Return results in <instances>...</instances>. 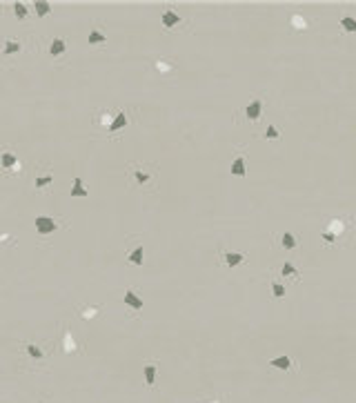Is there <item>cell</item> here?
Here are the masks:
<instances>
[{"label":"cell","mask_w":356,"mask_h":403,"mask_svg":"<svg viewBox=\"0 0 356 403\" xmlns=\"http://www.w3.org/2000/svg\"><path fill=\"white\" fill-rule=\"evenodd\" d=\"M205 403H223V399H218V396H216V399H211V401H205Z\"/></svg>","instance_id":"836d02e7"},{"label":"cell","mask_w":356,"mask_h":403,"mask_svg":"<svg viewBox=\"0 0 356 403\" xmlns=\"http://www.w3.org/2000/svg\"><path fill=\"white\" fill-rule=\"evenodd\" d=\"M127 125H129V118H127V111H118V114H116V118H114V123H111V127H109V134L120 132L122 127H127Z\"/></svg>","instance_id":"4fadbf2b"},{"label":"cell","mask_w":356,"mask_h":403,"mask_svg":"<svg viewBox=\"0 0 356 403\" xmlns=\"http://www.w3.org/2000/svg\"><path fill=\"white\" fill-rule=\"evenodd\" d=\"M114 118H116V116H111L109 109H100L98 114H96V123H98L100 127H105L107 132H109V127H111V123H114Z\"/></svg>","instance_id":"2e32d148"},{"label":"cell","mask_w":356,"mask_h":403,"mask_svg":"<svg viewBox=\"0 0 356 403\" xmlns=\"http://www.w3.org/2000/svg\"><path fill=\"white\" fill-rule=\"evenodd\" d=\"M272 294H274L278 301H281V299H285V296H287L285 285H283L281 281H272Z\"/></svg>","instance_id":"83f0119b"},{"label":"cell","mask_w":356,"mask_h":403,"mask_svg":"<svg viewBox=\"0 0 356 403\" xmlns=\"http://www.w3.org/2000/svg\"><path fill=\"white\" fill-rule=\"evenodd\" d=\"M143 256H145V248L143 245H136V248L127 254V261H129L131 265H143Z\"/></svg>","instance_id":"ac0fdd59"},{"label":"cell","mask_w":356,"mask_h":403,"mask_svg":"<svg viewBox=\"0 0 356 403\" xmlns=\"http://www.w3.org/2000/svg\"><path fill=\"white\" fill-rule=\"evenodd\" d=\"M25 350H27V354H29V359H33V361H40V359H45V352L38 348L36 343H27L25 345Z\"/></svg>","instance_id":"cb8c5ba5"},{"label":"cell","mask_w":356,"mask_h":403,"mask_svg":"<svg viewBox=\"0 0 356 403\" xmlns=\"http://www.w3.org/2000/svg\"><path fill=\"white\" fill-rule=\"evenodd\" d=\"M230 174L232 176H247V158H245V154H238L236 158H234V163L230 165Z\"/></svg>","instance_id":"ba28073f"},{"label":"cell","mask_w":356,"mask_h":403,"mask_svg":"<svg viewBox=\"0 0 356 403\" xmlns=\"http://www.w3.org/2000/svg\"><path fill=\"white\" fill-rule=\"evenodd\" d=\"M341 27L347 33H356V18H354V16H343V18H341Z\"/></svg>","instance_id":"4316f807"},{"label":"cell","mask_w":356,"mask_h":403,"mask_svg":"<svg viewBox=\"0 0 356 403\" xmlns=\"http://www.w3.org/2000/svg\"><path fill=\"white\" fill-rule=\"evenodd\" d=\"M265 138H267V141H278V138H281V132H278L274 125H267V130H265Z\"/></svg>","instance_id":"4dcf8cb0"},{"label":"cell","mask_w":356,"mask_h":403,"mask_svg":"<svg viewBox=\"0 0 356 403\" xmlns=\"http://www.w3.org/2000/svg\"><path fill=\"white\" fill-rule=\"evenodd\" d=\"M270 366L281 372H292L294 368H296V363H294V359L289 354H278L274 359H270Z\"/></svg>","instance_id":"52a82bcc"},{"label":"cell","mask_w":356,"mask_h":403,"mask_svg":"<svg viewBox=\"0 0 356 403\" xmlns=\"http://www.w3.org/2000/svg\"><path fill=\"white\" fill-rule=\"evenodd\" d=\"M87 43L89 45H105V43H107V36H105L103 31H98V29H92V31H89V36H87Z\"/></svg>","instance_id":"603a6c76"},{"label":"cell","mask_w":356,"mask_h":403,"mask_svg":"<svg viewBox=\"0 0 356 403\" xmlns=\"http://www.w3.org/2000/svg\"><path fill=\"white\" fill-rule=\"evenodd\" d=\"M33 225H36V229H38V234H40V236H49V234H54L56 229H58V221L52 218V216H36Z\"/></svg>","instance_id":"3957f363"},{"label":"cell","mask_w":356,"mask_h":403,"mask_svg":"<svg viewBox=\"0 0 356 403\" xmlns=\"http://www.w3.org/2000/svg\"><path fill=\"white\" fill-rule=\"evenodd\" d=\"M220 259H223V263H225L227 267H236V265H243V263L247 261V254H243V252H234V250H223Z\"/></svg>","instance_id":"8992f818"},{"label":"cell","mask_w":356,"mask_h":403,"mask_svg":"<svg viewBox=\"0 0 356 403\" xmlns=\"http://www.w3.org/2000/svg\"><path fill=\"white\" fill-rule=\"evenodd\" d=\"M33 9H36V14L40 16V18H45V16H49V11H52V3H47V0H36Z\"/></svg>","instance_id":"7402d4cb"},{"label":"cell","mask_w":356,"mask_h":403,"mask_svg":"<svg viewBox=\"0 0 356 403\" xmlns=\"http://www.w3.org/2000/svg\"><path fill=\"white\" fill-rule=\"evenodd\" d=\"M323 240H325V243H334V240H336V236H332L330 232H323Z\"/></svg>","instance_id":"1f68e13d"},{"label":"cell","mask_w":356,"mask_h":403,"mask_svg":"<svg viewBox=\"0 0 356 403\" xmlns=\"http://www.w3.org/2000/svg\"><path fill=\"white\" fill-rule=\"evenodd\" d=\"M349 225H352V218H347V216H332L330 221H327V225H325V232H330L332 236H345L347 234V229H349Z\"/></svg>","instance_id":"6da1fadb"},{"label":"cell","mask_w":356,"mask_h":403,"mask_svg":"<svg viewBox=\"0 0 356 403\" xmlns=\"http://www.w3.org/2000/svg\"><path fill=\"white\" fill-rule=\"evenodd\" d=\"M67 52V43L63 41V38H54L52 45H49V56L52 58H58V56H63Z\"/></svg>","instance_id":"5bb4252c"},{"label":"cell","mask_w":356,"mask_h":403,"mask_svg":"<svg viewBox=\"0 0 356 403\" xmlns=\"http://www.w3.org/2000/svg\"><path fill=\"white\" fill-rule=\"evenodd\" d=\"M289 25H292V29H296V31H307L309 29V20L305 18L303 14H292L289 16Z\"/></svg>","instance_id":"8fae6325"},{"label":"cell","mask_w":356,"mask_h":403,"mask_svg":"<svg viewBox=\"0 0 356 403\" xmlns=\"http://www.w3.org/2000/svg\"><path fill=\"white\" fill-rule=\"evenodd\" d=\"M71 196H78V198H82V196H89V192H87V187H85V183H82V178L80 176H76L74 178V183H71Z\"/></svg>","instance_id":"9a60e30c"},{"label":"cell","mask_w":356,"mask_h":403,"mask_svg":"<svg viewBox=\"0 0 356 403\" xmlns=\"http://www.w3.org/2000/svg\"><path fill=\"white\" fill-rule=\"evenodd\" d=\"M260 114H263V100H260V98H254L252 103H247V105L243 107V116H245V118H247L249 123L258 120Z\"/></svg>","instance_id":"5b68a950"},{"label":"cell","mask_w":356,"mask_h":403,"mask_svg":"<svg viewBox=\"0 0 356 403\" xmlns=\"http://www.w3.org/2000/svg\"><path fill=\"white\" fill-rule=\"evenodd\" d=\"M16 52H22V43L20 41H14V38H7L5 45H3V54L5 56H11V54H16Z\"/></svg>","instance_id":"ffe728a7"},{"label":"cell","mask_w":356,"mask_h":403,"mask_svg":"<svg viewBox=\"0 0 356 403\" xmlns=\"http://www.w3.org/2000/svg\"><path fill=\"white\" fill-rule=\"evenodd\" d=\"M98 310H100V305H82L80 307V318L82 321H92V318L98 314Z\"/></svg>","instance_id":"44dd1931"},{"label":"cell","mask_w":356,"mask_h":403,"mask_svg":"<svg viewBox=\"0 0 356 403\" xmlns=\"http://www.w3.org/2000/svg\"><path fill=\"white\" fill-rule=\"evenodd\" d=\"M156 372H158V368H156L154 363H147V366L143 368L145 383H147V388H154V385H156Z\"/></svg>","instance_id":"e0dca14e"},{"label":"cell","mask_w":356,"mask_h":403,"mask_svg":"<svg viewBox=\"0 0 356 403\" xmlns=\"http://www.w3.org/2000/svg\"><path fill=\"white\" fill-rule=\"evenodd\" d=\"M154 69L158 71V74L167 76V74H171V71H174V65H171L169 60H165V58H156L154 60Z\"/></svg>","instance_id":"d6986e66"},{"label":"cell","mask_w":356,"mask_h":403,"mask_svg":"<svg viewBox=\"0 0 356 403\" xmlns=\"http://www.w3.org/2000/svg\"><path fill=\"white\" fill-rule=\"evenodd\" d=\"M131 176H134V181H136V185H147L149 181H152V174H149V172H145V170H141V167L138 165H131Z\"/></svg>","instance_id":"7c38bea8"},{"label":"cell","mask_w":356,"mask_h":403,"mask_svg":"<svg viewBox=\"0 0 356 403\" xmlns=\"http://www.w3.org/2000/svg\"><path fill=\"white\" fill-rule=\"evenodd\" d=\"M52 183H54V176L49 174V172H47V174H42V176H36V178H33V187H36V189L49 187Z\"/></svg>","instance_id":"d4e9b609"},{"label":"cell","mask_w":356,"mask_h":403,"mask_svg":"<svg viewBox=\"0 0 356 403\" xmlns=\"http://www.w3.org/2000/svg\"><path fill=\"white\" fill-rule=\"evenodd\" d=\"M281 245L285 250H294V248H296V236H294L292 232H283L281 234Z\"/></svg>","instance_id":"484cf974"},{"label":"cell","mask_w":356,"mask_h":403,"mask_svg":"<svg viewBox=\"0 0 356 403\" xmlns=\"http://www.w3.org/2000/svg\"><path fill=\"white\" fill-rule=\"evenodd\" d=\"M160 22H163V27L165 29H174V27H178V25H183V16H178L176 11H171V9H167V11H163V16H160Z\"/></svg>","instance_id":"9c48e42d"},{"label":"cell","mask_w":356,"mask_h":403,"mask_svg":"<svg viewBox=\"0 0 356 403\" xmlns=\"http://www.w3.org/2000/svg\"><path fill=\"white\" fill-rule=\"evenodd\" d=\"M0 165H3V170L11 176H16L22 172V160L14 152H9V149H5V152L0 154Z\"/></svg>","instance_id":"7a4b0ae2"},{"label":"cell","mask_w":356,"mask_h":403,"mask_svg":"<svg viewBox=\"0 0 356 403\" xmlns=\"http://www.w3.org/2000/svg\"><path fill=\"white\" fill-rule=\"evenodd\" d=\"M281 276H283V278H287V276H296V278H298L296 265H292V263H285V265H283V270H281Z\"/></svg>","instance_id":"f1b7e54d"},{"label":"cell","mask_w":356,"mask_h":403,"mask_svg":"<svg viewBox=\"0 0 356 403\" xmlns=\"http://www.w3.org/2000/svg\"><path fill=\"white\" fill-rule=\"evenodd\" d=\"M14 14H16V18H18V20H25L27 18V5L14 3Z\"/></svg>","instance_id":"f546056e"},{"label":"cell","mask_w":356,"mask_h":403,"mask_svg":"<svg viewBox=\"0 0 356 403\" xmlns=\"http://www.w3.org/2000/svg\"><path fill=\"white\" fill-rule=\"evenodd\" d=\"M122 301H125L127 307H131V310H136V312H141L143 307H145V301L136 292H134V290H127L125 296H122Z\"/></svg>","instance_id":"30bf717a"},{"label":"cell","mask_w":356,"mask_h":403,"mask_svg":"<svg viewBox=\"0 0 356 403\" xmlns=\"http://www.w3.org/2000/svg\"><path fill=\"white\" fill-rule=\"evenodd\" d=\"M11 236H9V234H0V243H7V240H9Z\"/></svg>","instance_id":"d6a6232c"},{"label":"cell","mask_w":356,"mask_h":403,"mask_svg":"<svg viewBox=\"0 0 356 403\" xmlns=\"http://www.w3.org/2000/svg\"><path fill=\"white\" fill-rule=\"evenodd\" d=\"M78 350H80V345H78L76 337L71 334V330H69V328H65L63 339H60V352H63V354H76Z\"/></svg>","instance_id":"277c9868"}]
</instances>
